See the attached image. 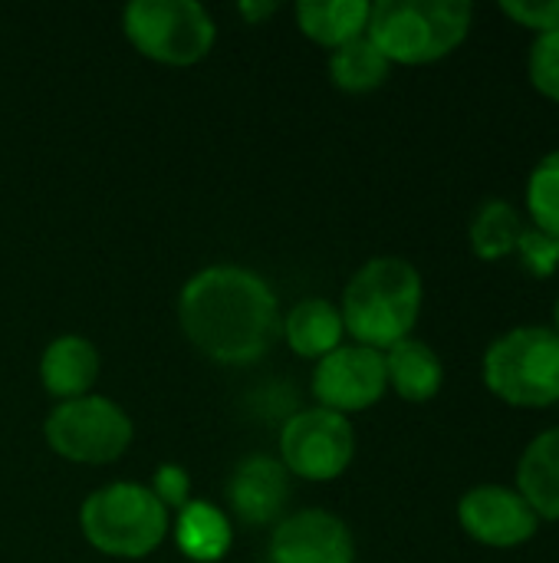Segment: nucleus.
Wrapping results in <instances>:
<instances>
[{
	"label": "nucleus",
	"instance_id": "f257e3e1",
	"mask_svg": "<svg viewBox=\"0 0 559 563\" xmlns=\"http://www.w3.org/2000/svg\"><path fill=\"white\" fill-rule=\"evenodd\" d=\"M280 300L250 267L211 264L191 274L178 294L185 340L221 366H250L280 340Z\"/></svg>",
	"mask_w": 559,
	"mask_h": 563
},
{
	"label": "nucleus",
	"instance_id": "f03ea898",
	"mask_svg": "<svg viewBox=\"0 0 559 563\" xmlns=\"http://www.w3.org/2000/svg\"><path fill=\"white\" fill-rule=\"evenodd\" d=\"M336 307L353 343L385 353L389 346L409 340L418 327L425 307L422 271L395 254L369 257L349 277Z\"/></svg>",
	"mask_w": 559,
	"mask_h": 563
},
{
	"label": "nucleus",
	"instance_id": "7ed1b4c3",
	"mask_svg": "<svg viewBox=\"0 0 559 563\" xmlns=\"http://www.w3.org/2000/svg\"><path fill=\"white\" fill-rule=\"evenodd\" d=\"M474 13L471 0H376L366 36L392 66H432L471 36Z\"/></svg>",
	"mask_w": 559,
	"mask_h": 563
},
{
	"label": "nucleus",
	"instance_id": "20e7f679",
	"mask_svg": "<svg viewBox=\"0 0 559 563\" xmlns=\"http://www.w3.org/2000/svg\"><path fill=\"white\" fill-rule=\"evenodd\" d=\"M481 383L511 409H554L559 406V336L544 323L504 330L481 356Z\"/></svg>",
	"mask_w": 559,
	"mask_h": 563
},
{
	"label": "nucleus",
	"instance_id": "39448f33",
	"mask_svg": "<svg viewBox=\"0 0 559 563\" xmlns=\"http://www.w3.org/2000/svg\"><path fill=\"white\" fill-rule=\"evenodd\" d=\"M79 531L86 544L105 558L142 561L165 544L171 531V515L148 492V485L112 482L96 488L82 501Z\"/></svg>",
	"mask_w": 559,
	"mask_h": 563
},
{
	"label": "nucleus",
	"instance_id": "423d86ee",
	"mask_svg": "<svg viewBox=\"0 0 559 563\" xmlns=\"http://www.w3.org/2000/svg\"><path fill=\"white\" fill-rule=\"evenodd\" d=\"M122 33L135 53L161 66H194L217 43L214 16L198 0H132L122 10Z\"/></svg>",
	"mask_w": 559,
	"mask_h": 563
},
{
	"label": "nucleus",
	"instance_id": "0eeeda50",
	"mask_svg": "<svg viewBox=\"0 0 559 563\" xmlns=\"http://www.w3.org/2000/svg\"><path fill=\"white\" fill-rule=\"evenodd\" d=\"M43 439L63 462L112 465L128 452L135 422L115 399L89 393L69 402H56L43 422Z\"/></svg>",
	"mask_w": 559,
	"mask_h": 563
},
{
	"label": "nucleus",
	"instance_id": "6e6552de",
	"mask_svg": "<svg viewBox=\"0 0 559 563\" xmlns=\"http://www.w3.org/2000/svg\"><path fill=\"white\" fill-rule=\"evenodd\" d=\"M277 445L290 478L326 485L349 472L356 459V429L346 416L310 406L283 422Z\"/></svg>",
	"mask_w": 559,
	"mask_h": 563
},
{
	"label": "nucleus",
	"instance_id": "1a4fd4ad",
	"mask_svg": "<svg viewBox=\"0 0 559 563\" xmlns=\"http://www.w3.org/2000/svg\"><path fill=\"white\" fill-rule=\"evenodd\" d=\"M458 528L481 548L491 551H517L530 544L544 521L534 515V508L524 501V495L514 485H474L458 498L455 508Z\"/></svg>",
	"mask_w": 559,
	"mask_h": 563
},
{
	"label": "nucleus",
	"instance_id": "9d476101",
	"mask_svg": "<svg viewBox=\"0 0 559 563\" xmlns=\"http://www.w3.org/2000/svg\"><path fill=\"white\" fill-rule=\"evenodd\" d=\"M310 389L320 409L339 412L346 419L353 412H366L379 406L389 393L385 356L359 343H343L339 350H333L313 366Z\"/></svg>",
	"mask_w": 559,
	"mask_h": 563
},
{
	"label": "nucleus",
	"instance_id": "9b49d317",
	"mask_svg": "<svg viewBox=\"0 0 559 563\" xmlns=\"http://www.w3.org/2000/svg\"><path fill=\"white\" fill-rule=\"evenodd\" d=\"M270 563H356L353 528L323 508H303L273 525Z\"/></svg>",
	"mask_w": 559,
	"mask_h": 563
},
{
	"label": "nucleus",
	"instance_id": "f8f14e48",
	"mask_svg": "<svg viewBox=\"0 0 559 563\" xmlns=\"http://www.w3.org/2000/svg\"><path fill=\"white\" fill-rule=\"evenodd\" d=\"M290 501V472L273 455H247L227 482L231 515L250 528L277 525Z\"/></svg>",
	"mask_w": 559,
	"mask_h": 563
},
{
	"label": "nucleus",
	"instance_id": "ddd939ff",
	"mask_svg": "<svg viewBox=\"0 0 559 563\" xmlns=\"http://www.w3.org/2000/svg\"><path fill=\"white\" fill-rule=\"evenodd\" d=\"M99 350L82 333H59L40 356V383L56 402L89 396L99 379Z\"/></svg>",
	"mask_w": 559,
	"mask_h": 563
},
{
	"label": "nucleus",
	"instance_id": "4468645a",
	"mask_svg": "<svg viewBox=\"0 0 559 563\" xmlns=\"http://www.w3.org/2000/svg\"><path fill=\"white\" fill-rule=\"evenodd\" d=\"M514 488L534 508L544 525L559 521V426L537 432L521 459H517V482Z\"/></svg>",
	"mask_w": 559,
	"mask_h": 563
},
{
	"label": "nucleus",
	"instance_id": "2eb2a0df",
	"mask_svg": "<svg viewBox=\"0 0 559 563\" xmlns=\"http://www.w3.org/2000/svg\"><path fill=\"white\" fill-rule=\"evenodd\" d=\"M280 336L300 360L320 363L323 356H329L346 343V327L336 303L323 297H303L283 313Z\"/></svg>",
	"mask_w": 559,
	"mask_h": 563
},
{
	"label": "nucleus",
	"instance_id": "dca6fc26",
	"mask_svg": "<svg viewBox=\"0 0 559 563\" xmlns=\"http://www.w3.org/2000/svg\"><path fill=\"white\" fill-rule=\"evenodd\" d=\"M385 383L405 402H432L445 386V363L435 346L418 336H409L385 353Z\"/></svg>",
	"mask_w": 559,
	"mask_h": 563
},
{
	"label": "nucleus",
	"instance_id": "f3484780",
	"mask_svg": "<svg viewBox=\"0 0 559 563\" xmlns=\"http://www.w3.org/2000/svg\"><path fill=\"white\" fill-rule=\"evenodd\" d=\"M178 551L194 563H217L224 561L234 548V525L231 518L201 498H191L181 511H175L171 525Z\"/></svg>",
	"mask_w": 559,
	"mask_h": 563
},
{
	"label": "nucleus",
	"instance_id": "a211bd4d",
	"mask_svg": "<svg viewBox=\"0 0 559 563\" xmlns=\"http://www.w3.org/2000/svg\"><path fill=\"white\" fill-rule=\"evenodd\" d=\"M369 0H300L293 7L300 33L323 46V49H339L359 36H366L369 26Z\"/></svg>",
	"mask_w": 559,
	"mask_h": 563
},
{
	"label": "nucleus",
	"instance_id": "6ab92c4d",
	"mask_svg": "<svg viewBox=\"0 0 559 563\" xmlns=\"http://www.w3.org/2000/svg\"><path fill=\"white\" fill-rule=\"evenodd\" d=\"M527 228L524 211L507 198H484L468 224V244L471 254L484 264H497L517 254L521 234Z\"/></svg>",
	"mask_w": 559,
	"mask_h": 563
},
{
	"label": "nucleus",
	"instance_id": "aec40b11",
	"mask_svg": "<svg viewBox=\"0 0 559 563\" xmlns=\"http://www.w3.org/2000/svg\"><path fill=\"white\" fill-rule=\"evenodd\" d=\"M392 76V63L379 53V46L369 36H359L339 49L329 53V79L336 89L349 96H366L385 86Z\"/></svg>",
	"mask_w": 559,
	"mask_h": 563
},
{
	"label": "nucleus",
	"instance_id": "412c9836",
	"mask_svg": "<svg viewBox=\"0 0 559 563\" xmlns=\"http://www.w3.org/2000/svg\"><path fill=\"white\" fill-rule=\"evenodd\" d=\"M524 218L527 224L559 238V148L537 158L524 185Z\"/></svg>",
	"mask_w": 559,
	"mask_h": 563
},
{
	"label": "nucleus",
	"instance_id": "4be33fe9",
	"mask_svg": "<svg viewBox=\"0 0 559 563\" xmlns=\"http://www.w3.org/2000/svg\"><path fill=\"white\" fill-rule=\"evenodd\" d=\"M527 79L530 86L559 106V30L537 33L527 53Z\"/></svg>",
	"mask_w": 559,
	"mask_h": 563
},
{
	"label": "nucleus",
	"instance_id": "5701e85b",
	"mask_svg": "<svg viewBox=\"0 0 559 563\" xmlns=\"http://www.w3.org/2000/svg\"><path fill=\"white\" fill-rule=\"evenodd\" d=\"M517 257L524 264V271L537 280H550L559 274V238L527 224L517 244Z\"/></svg>",
	"mask_w": 559,
	"mask_h": 563
},
{
	"label": "nucleus",
	"instance_id": "b1692460",
	"mask_svg": "<svg viewBox=\"0 0 559 563\" xmlns=\"http://www.w3.org/2000/svg\"><path fill=\"white\" fill-rule=\"evenodd\" d=\"M501 13L534 36L559 30V0H504Z\"/></svg>",
	"mask_w": 559,
	"mask_h": 563
},
{
	"label": "nucleus",
	"instance_id": "393cba45",
	"mask_svg": "<svg viewBox=\"0 0 559 563\" xmlns=\"http://www.w3.org/2000/svg\"><path fill=\"white\" fill-rule=\"evenodd\" d=\"M148 492L165 505V511H181L188 501H191V475L188 468L175 465V462H161L155 472H152V485Z\"/></svg>",
	"mask_w": 559,
	"mask_h": 563
},
{
	"label": "nucleus",
	"instance_id": "a878e982",
	"mask_svg": "<svg viewBox=\"0 0 559 563\" xmlns=\"http://www.w3.org/2000/svg\"><path fill=\"white\" fill-rule=\"evenodd\" d=\"M280 10V3L277 0H241L237 3V13H241V20H247L250 26H257L260 20H270L273 13Z\"/></svg>",
	"mask_w": 559,
	"mask_h": 563
},
{
	"label": "nucleus",
	"instance_id": "bb28decb",
	"mask_svg": "<svg viewBox=\"0 0 559 563\" xmlns=\"http://www.w3.org/2000/svg\"><path fill=\"white\" fill-rule=\"evenodd\" d=\"M550 330L559 336V297L554 300V323H550Z\"/></svg>",
	"mask_w": 559,
	"mask_h": 563
}]
</instances>
